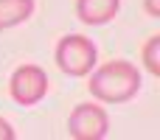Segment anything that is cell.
Masks as SVG:
<instances>
[{"instance_id":"5","label":"cell","mask_w":160,"mask_h":140,"mask_svg":"<svg viewBox=\"0 0 160 140\" xmlns=\"http://www.w3.org/2000/svg\"><path fill=\"white\" fill-rule=\"evenodd\" d=\"M121 8V0H76V17L84 25H107Z\"/></svg>"},{"instance_id":"2","label":"cell","mask_w":160,"mask_h":140,"mask_svg":"<svg viewBox=\"0 0 160 140\" xmlns=\"http://www.w3.org/2000/svg\"><path fill=\"white\" fill-rule=\"evenodd\" d=\"M53 59H56V67L65 76L82 79V76H90V70L96 67L98 51H96L93 39H87L84 34H68L56 42Z\"/></svg>"},{"instance_id":"1","label":"cell","mask_w":160,"mask_h":140,"mask_svg":"<svg viewBox=\"0 0 160 140\" xmlns=\"http://www.w3.org/2000/svg\"><path fill=\"white\" fill-rule=\"evenodd\" d=\"M90 73L93 76L87 81V90L101 104H124V101L135 98L141 90V70L127 59L104 62L101 67H96Z\"/></svg>"},{"instance_id":"9","label":"cell","mask_w":160,"mask_h":140,"mask_svg":"<svg viewBox=\"0 0 160 140\" xmlns=\"http://www.w3.org/2000/svg\"><path fill=\"white\" fill-rule=\"evenodd\" d=\"M143 6H146L149 17H160V0H143Z\"/></svg>"},{"instance_id":"8","label":"cell","mask_w":160,"mask_h":140,"mask_svg":"<svg viewBox=\"0 0 160 140\" xmlns=\"http://www.w3.org/2000/svg\"><path fill=\"white\" fill-rule=\"evenodd\" d=\"M0 140H14V129H11V123L3 121V118H0Z\"/></svg>"},{"instance_id":"3","label":"cell","mask_w":160,"mask_h":140,"mask_svg":"<svg viewBox=\"0 0 160 140\" xmlns=\"http://www.w3.org/2000/svg\"><path fill=\"white\" fill-rule=\"evenodd\" d=\"M8 95L20 107H34L48 95V73L39 65H20L8 79Z\"/></svg>"},{"instance_id":"4","label":"cell","mask_w":160,"mask_h":140,"mask_svg":"<svg viewBox=\"0 0 160 140\" xmlns=\"http://www.w3.org/2000/svg\"><path fill=\"white\" fill-rule=\"evenodd\" d=\"M110 132V118L98 104H76L68 118V135L76 140H101Z\"/></svg>"},{"instance_id":"7","label":"cell","mask_w":160,"mask_h":140,"mask_svg":"<svg viewBox=\"0 0 160 140\" xmlns=\"http://www.w3.org/2000/svg\"><path fill=\"white\" fill-rule=\"evenodd\" d=\"M143 67L152 76H160V34H152L143 45Z\"/></svg>"},{"instance_id":"6","label":"cell","mask_w":160,"mask_h":140,"mask_svg":"<svg viewBox=\"0 0 160 140\" xmlns=\"http://www.w3.org/2000/svg\"><path fill=\"white\" fill-rule=\"evenodd\" d=\"M34 14V0H0V31L25 22Z\"/></svg>"}]
</instances>
